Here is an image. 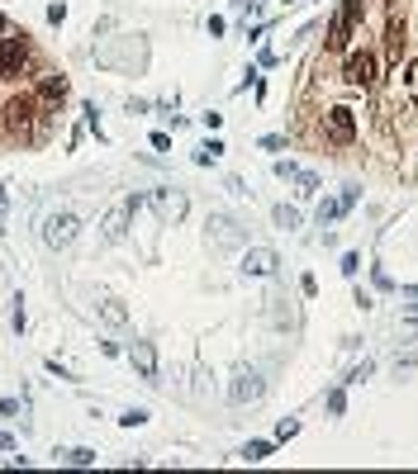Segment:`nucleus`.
<instances>
[{
    "instance_id": "1",
    "label": "nucleus",
    "mask_w": 418,
    "mask_h": 474,
    "mask_svg": "<svg viewBox=\"0 0 418 474\" xmlns=\"http://www.w3.org/2000/svg\"><path fill=\"white\" fill-rule=\"evenodd\" d=\"M342 81H347L352 91H371V86L380 81V57H375L371 47H361V52H352V57L342 62Z\"/></svg>"
},
{
    "instance_id": "2",
    "label": "nucleus",
    "mask_w": 418,
    "mask_h": 474,
    "mask_svg": "<svg viewBox=\"0 0 418 474\" xmlns=\"http://www.w3.org/2000/svg\"><path fill=\"white\" fill-rule=\"evenodd\" d=\"M361 15H366V0H342V10L333 15V24H328V47H333V52H342V47L352 43V29L361 24Z\"/></svg>"
},
{
    "instance_id": "3",
    "label": "nucleus",
    "mask_w": 418,
    "mask_h": 474,
    "mask_svg": "<svg viewBox=\"0 0 418 474\" xmlns=\"http://www.w3.org/2000/svg\"><path fill=\"white\" fill-rule=\"evenodd\" d=\"M43 114H52L48 100H43V95H38V100H29V95H24V100H10V105H5V124L15 128V133H29L33 119H43Z\"/></svg>"
},
{
    "instance_id": "4",
    "label": "nucleus",
    "mask_w": 418,
    "mask_h": 474,
    "mask_svg": "<svg viewBox=\"0 0 418 474\" xmlns=\"http://www.w3.org/2000/svg\"><path fill=\"white\" fill-rule=\"evenodd\" d=\"M77 233H81V223H77V214H48V219H43V242H48V247H57V252H62V247H72V242H77Z\"/></svg>"
},
{
    "instance_id": "5",
    "label": "nucleus",
    "mask_w": 418,
    "mask_h": 474,
    "mask_svg": "<svg viewBox=\"0 0 418 474\" xmlns=\"http://www.w3.org/2000/svg\"><path fill=\"white\" fill-rule=\"evenodd\" d=\"M323 138L338 142V147L356 142V114H352V110H342V105H333V110L323 114Z\"/></svg>"
},
{
    "instance_id": "6",
    "label": "nucleus",
    "mask_w": 418,
    "mask_h": 474,
    "mask_svg": "<svg viewBox=\"0 0 418 474\" xmlns=\"http://www.w3.org/2000/svg\"><path fill=\"white\" fill-rule=\"evenodd\" d=\"M276 270H281V256L271 247H247L242 252V275H252V280H271Z\"/></svg>"
},
{
    "instance_id": "7",
    "label": "nucleus",
    "mask_w": 418,
    "mask_h": 474,
    "mask_svg": "<svg viewBox=\"0 0 418 474\" xmlns=\"http://www.w3.org/2000/svg\"><path fill=\"white\" fill-rule=\"evenodd\" d=\"M152 209H157L162 223H181L186 209H191V200H186V190H157V195H152Z\"/></svg>"
},
{
    "instance_id": "8",
    "label": "nucleus",
    "mask_w": 418,
    "mask_h": 474,
    "mask_svg": "<svg viewBox=\"0 0 418 474\" xmlns=\"http://www.w3.org/2000/svg\"><path fill=\"white\" fill-rule=\"evenodd\" d=\"M29 67V43L24 38H0V71L5 76H19Z\"/></svg>"
},
{
    "instance_id": "9",
    "label": "nucleus",
    "mask_w": 418,
    "mask_h": 474,
    "mask_svg": "<svg viewBox=\"0 0 418 474\" xmlns=\"http://www.w3.org/2000/svg\"><path fill=\"white\" fill-rule=\"evenodd\" d=\"M261 394H266V384H261L257 370H238V379H233V403H261Z\"/></svg>"
},
{
    "instance_id": "10",
    "label": "nucleus",
    "mask_w": 418,
    "mask_h": 474,
    "mask_svg": "<svg viewBox=\"0 0 418 474\" xmlns=\"http://www.w3.org/2000/svg\"><path fill=\"white\" fill-rule=\"evenodd\" d=\"M124 233H129V204L110 209L105 223H100V237H105V242H124Z\"/></svg>"
},
{
    "instance_id": "11",
    "label": "nucleus",
    "mask_w": 418,
    "mask_h": 474,
    "mask_svg": "<svg viewBox=\"0 0 418 474\" xmlns=\"http://www.w3.org/2000/svg\"><path fill=\"white\" fill-rule=\"evenodd\" d=\"M129 361H133V370H138L143 379H152V375H157V347H152V342H133Z\"/></svg>"
},
{
    "instance_id": "12",
    "label": "nucleus",
    "mask_w": 418,
    "mask_h": 474,
    "mask_svg": "<svg viewBox=\"0 0 418 474\" xmlns=\"http://www.w3.org/2000/svg\"><path fill=\"white\" fill-rule=\"evenodd\" d=\"M209 237H214L219 247H238V242H242L238 223H233V219H224V214H214V219H209Z\"/></svg>"
},
{
    "instance_id": "13",
    "label": "nucleus",
    "mask_w": 418,
    "mask_h": 474,
    "mask_svg": "<svg viewBox=\"0 0 418 474\" xmlns=\"http://www.w3.org/2000/svg\"><path fill=\"white\" fill-rule=\"evenodd\" d=\"M38 95H43L48 105H62V100H67V76H57V71H48V76L38 81Z\"/></svg>"
},
{
    "instance_id": "14",
    "label": "nucleus",
    "mask_w": 418,
    "mask_h": 474,
    "mask_svg": "<svg viewBox=\"0 0 418 474\" xmlns=\"http://www.w3.org/2000/svg\"><path fill=\"white\" fill-rule=\"evenodd\" d=\"M271 219H276V228H286V233H290V228H300V209H295V204H276Z\"/></svg>"
},
{
    "instance_id": "15",
    "label": "nucleus",
    "mask_w": 418,
    "mask_h": 474,
    "mask_svg": "<svg viewBox=\"0 0 418 474\" xmlns=\"http://www.w3.org/2000/svg\"><path fill=\"white\" fill-rule=\"evenodd\" d=\"M342 214H347V204H342V200H323V204H319V228H328V223H338Z\"/></svg>"
},
{
    "instance_id": "16",
    "label": "nucleus",
    "mask_w": 418,
    "mask_h": 474,
    "mask_svg": "<svg viewBox=\"0 0 418 474\" xmlns=\"http://www.w3.org/2000/svg\"><path fill=\"white\" fill-rule=\"evenodd\" d=\"M100 318H105V323H110V328H119V323H129V308H124V304H100Z\"/></svg>"
},
{
    "instance_id": "17",
    "label": "nucleus",
    "mask_w": 418,
    "mask_h": 474,
    "mask_svg": "<svg viewBox=\"0 0 418 474\" xmlns=\"http://www.w3.org/2000/svg\"><path fill=\"white\" fill-rule=\"evenodd\" d=\"M67 465H77V470H86V465H96V451H86V446H77V451H62Z\"/></svg>"
},
{
    "instance_id": "18",
    "label": "nucleus",
    "mask_w": 418,
    "mask_h": 474,
    "mask_svg": "<svg viewBox=\"0 0 418 474\" xmlns=\"http://www.w3.org/2000/svg\"><path fill=\"white\" fill-rule=\"evenodd\" d=\"M219 157H224V142H209V147H200V152H195V161H200V166H214Z\"/></svg>"
},
{
    "instance_id": "19",
    "label": "nucleus",
    "mask_w": 418,
    "mask_h": 474,
    "mask_svg": "<svg viewBox=\"0 0 418 474\" xmlns=\"http://www.w3.org/2000/svg\"><path fill=\"white\" fill-rule=\"evenodd\" d=\"M271 456V441H247L242 446V460H266Z\"/></svg>"
},
{
    "instance_id": "20",
    "label": "nucleus",
    "mask_w": 418,
    "mask_h": 474,
    "mask_svg": "<svg viewBox=\"0 0 418 474\" xmlns=\"http://www.w3.org/2000/svg\"><path fill=\"white\" fill-rule=\"evenodd\" d=\"M300 195H319V175L314 171H300Z\"/></svg>"
},
{
    "instance_id": "21",
    "label": "nucleus",
    "mask_w": 418,
    "mask_h": 474,
    "mask_svg": "<svg viewBox=\"0 0 418 474\" xmlns=\"http://www.w3.org/2000/svg\"><path fill=\"white\" fill-rule=\"evenodd\" d=\"M371 370H375V365H371V361L352 365V375H347V384H361V379H371Z\"/></svg>"
},
{
    "instance_id": "22",
    "label": "nucleus",
    "mask_w": 418,
    "mask_h": 474,
    "mask_svg": "<svg viewBox=\"0 0 418 474\" xmlns=\"http://www.w3.org/2000/svg\"><path fill=\"white\" fill-rule=\"evenodd\" d=\"M276 175H281V180H300V166H295V161H276Z\"/></svg>"
},
{
    "instance_id": "23",
    "label": "nucleus",
    "mask_w": 418,
    "mask_h": 474,
    "mask_svg": "<svg viewBox=\"0 0 418 474\" xmlns=\"http://www.w3.org/2000/svg\"><path fill=\"white\" fill-rule=\"evenodd\" d=\"M295 432H300V422H295V417H286V422L276 427V441H290V437H295Z\"/></svg>"
},
{
    "instance_id": "24",
    "label": "nucleus",
    "mask_w": 418,
    "mask_h": 474,
    "mask_svg": "<svg viewBox=\"0 0 418 474\" xmlns=\"http://www.w3.org/2000/svg\"><path fill=\"white\" fill-rule=\"evenodd\" d=\"M356 270H361V256H356V252H347V256H342V275H347V280H352Z\"/></svg>"
},
{
    "instance_id": "25",
    "label": "nucleus",
    "mask_w": 418,
    "mask_h": 474,
    "mask_svg": "<svg viewBox=\"0 0 418 474\" xmlns=\"http://www.w3.org/2000/svg\"><path fill=\"white\" fill-rule=\"evenodd\" d=\"M347 408V394H342V389H333V394H328V412H342Z\"/></svg>"
},
{
    "instance_id": "26",
    "label": "nucleus",
    "mask_w": 418,
    "mask_h": 474,
    "mask_svg": "<svg viewBox=\"0 0 418 474\" xmlns=\"http://www.w3.org/2000/svg\"><path fill=\"white\" fill-rule=\"evenodd\" d=\"M119 422H124V427H138V422H147V412H143V408H133V412H124Z\"/></svg>"
},
{
    "instance_id": "27",
    "label": "nucleus",
    "mask_w": 418,
    "mask_h": 474,
    "mask_svg": "<svg viewBox=\"0 0 418 474\" xmlns=\"http://www.w3.org/2000/svg\"><path fill=\"white\" fill-rule=\"evenodd\" d=\"M338 200H342V204H347V209H352L356 200H361V190H356V185H347V190H342V195H338Z\"/></svg>"
},
{
    "instance_id": "28",
    "label": "nucleus",
    "mask_w": 418,
    "mask_h": 474,
    "mask_svg": "<svg viewBox=\"0 0 418 474\" xmlns=\"http://www.w3.org/2000/svg\"><path fill=\"white\" fill-rule=\"evenodd\" d=\"M0 412H5V417H19V398H0Z\"/></svg>"
},
{
    "instance_id": "29",
    "label": "nucleus",
    "mask_w": 418,
    "mask_h": 474,
    "mask_svg": "<svg viewBox=\"0 0 418 474\" xmlns=\"http://www.w3.org/2000/svg\"><path fill=\"white\" fill-rule=\"evenodd\" d=\"M261 147H266V152H281V147H286V138H276V133H266V138H261Z\"/></svg>"
},
{
    "instance_id": "30",
    "label": "nucleus",
    "mask_w": 418,
    "mask_h": 474,
    "mask_svg": "<svg viewBox=\"0 0 418 474\" xmlns=\"http://www.w3.org/2000/svg\"><path fill=\"white\" fill-rule=\"evenodd\" d=\"M414 361H418V356L409 351V356H400V361H395V370H400V375H409V370H414Z\"/></svg>"
},
{
    "instance_id": "31",
    "label": "nucleus",
    "mask_w": 418,
    "mask_h": 474,
    "mask_svg": "<svg viewBox=\"0 0 418 474\" xmlns=\"http://www.w3.org/2000/svg\"><path fill=\"white\" fill-rule=\"evenodd\" d=\"M400 299H409V304L418 308V284H404V289H400Z\"/></svg>"
},
{
    "instance_id": "32",
    "label": "nucleus",
    "mask_w": 418,
    "mask_h": 474,
    "mask_svg": "<svg viewBox=\"0 0 418 474\" xmlns=\"http://www.w3.org/2000/svg\"><path fill=\"white\" fill-rule=\"evenodd\" d=\"M10 446H15V441H10V437H5V432H0V451H10Z\"/></svg>"
},
{
    "instance_id": "33",
    "label": "nucleus",
    "mask_w": 418,
    "mask_h": 474,
    "mask_svg": "<svg viewBox=\"0 0 418 474\" xmlns=\"http://www.w3.org/2000/svg\"><path fill=\"white\" fill-rule=\"evenodd\" d=\"M0 29H5V19H0Z\"/></svg>"
},
{
    "instance_id": "34",
    "label": "nucleus",
    "mask_w": 418,
    "mask_h": 474,
    "mask_svg": "<svg viewBox=\"0 0 418 474\" xmlns=\"http://www.w3.org/2000/svg\"><path fill=\"white\" fill-rule=\"evenodd\" d=\"M286 5H290V0H286Z\"/></svg>"
}]
</instances>
